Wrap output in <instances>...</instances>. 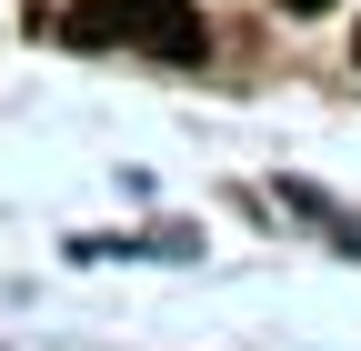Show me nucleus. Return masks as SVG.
I'll return each instance as SVG.
<instances>
[{
  "mask_svg": "<svg viewBox=\"0 0 361 351\" xmlns=\"http://www.w3.org/2000/svg\"><path fill=\"white\" fill-rule=\"evenodd\" d=\"M281 11H301V20H311V11H331V0H281Z\"/></svg>",
  "mask_w": 361,
  "mask_h": 351,
  "instance_id": "obj_2",
  "label": "nucleus"
},
{
  "mask_svg": "<svg viewBox=\"0 0 361 351\" xmlns=\"http://www.w3.org/2000/svg\"><path fill=\"white\" fill-rule=\"evenodd\" d=\"M351 61H361V30H351Z\"/></svg>",
  "mask_w": 361,
  "mask_h": 351,
  "instance_id": "obj_3",
  "label": "nucleus"
},
{
  "mask_svg": "<svg viewBox=\"0 0 361 351\" xmlns=\"http://www.w3.org/2000/svg\"><path fill=\"white\" fill-rule=\"evenodd\" d=\"M61 40H80V51H151V61H201L211 51L191 0H71Z\"/></svg>",
  "mask_w": 361,
  "mask_h": 351,
  "instance_id": "obj_1",
  "label": "nucleus"
}]
</instances>
